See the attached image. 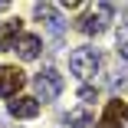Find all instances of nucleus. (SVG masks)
Returning a JSON list of instances; mask_svg holds the SVG:
<instances>
[{"label":"nucleus","mask_w":128,"mask_h":128,"mask_svg":"<svg viewBox=\"0 0 128 128\" xmlns=\"http://www.w3.org/2000/svg\"><path fill=\"white\" fill-rule=\"evenodd\" d=\"M112 13H115V4H98L92 13H82L79 20H76V30L86 33V36H98L102 30H105V23H108Z\"/></svg>","instance_id":"obj_2"},{"label":"nucleus","mask_w":128,"mask_h":128,"mask_svg":"<svg viewBox=\"0 0 128 128\" xmlns=\"http://www.w3.org/2000/svg\"><path fill=\"white\" fill-rule=\"evenodd\" d=\"M125 122H128V102L112 98L108 105H105V112H102V118H98L95 128H122Z\"/></svg>","instance_id":"obj_5"},{"label":"nucleus","mask_w":128,"mask_h":128,"mask_svg":"<svg viewBox=\"0 0 128 128\" xmlns=\"http://www.w3.org/2000/svg\"><path fill=\"white\" fill-rule=\"evenodd\" d=\"M33 86H36V102H53V98L62 95V86L66 82H62V76L56 69H43V72H36Z\"/></svg>","instance_id":"obj_3"},{"label":"nucleus","mask_w":128,"mask_h":128,"mask_svg":"<svg viewBox=\"0 0 128 128\" xmlns=\"http://www.w3.org/2000/svg\"><path fill=\"white\" fill-rule=\"evenodd\" d=\"M20 30H23V20L20 16H10L0 23V49H13L16 40H20Z\"/></svg>","instance_id":"obj_8"},{"label":"nucleus","mask_w":128,"mask_h":128,"mask_svg":"<svg viewBox=\"0 0 128 128\" xmlns=\"http://www.w3.org/2000/svg\"><path fill=\"white\" fill-rule=\"evenodd\" d=\"M26 76L16 66H0V98H16V92L23 89Z\"/></svg>","instance_id":"obj_4"},{"label":"nucleus","mask_w":128,"mask_h":128,"mask_svg":"<svg viewBox=\"0 0 128 128\" xmlns=\"http://www.w3.org/2000/svg\"><path fill=\"white\" fill-rule=\"evenodd\" d=\"M79 98L89 105V102H95V98H98V89H92V86H82V89H79Z\"/></svg>","instance_id":"obj_12"},{"label":"nucleus","mask_w":128,"mask_h":128,"mask_svg":"<svg viewBox=\"0 0 128 128\" xmlns=\"http://www.w3.org/2000/svg\"><path fill=\"white\" fill-rule=\"evenodd\" d=\"M125 30H128V13H125Z\"/></svg>","instance_id":"obj_13"},{"label":"nucleus","mask_w":128,"mask_h":128,"mask_svg":"<svg viewBox=\"0 0 128 128\" xmlns=\"http://www.w3.org/2000/svg\"><path fill=\"white\" fill-rule=\"evenodd\" d=\"M33 13H36V20L43 23V26L49 30V33H62V16L53 10V7H49V4H33Z\"/></svg>","instance_id":"obj_6"},{"label":"nucleus","mask_w":128,"mask_h":128,"mask_svg":"<svg viewBox=\"0 0 128 128\" xmlns=\"http://www.w3.org/2000/svg\"><path fill=\"white\" fill-rule=\"evenodd\" d=\"M98 62H102V56H98L95 46H79V49L69 53V69H72V76H79V79H92Z\"/></svg>","instance_id":"obj_1"},{"label":"nucleus","mask_w":128,"mask_h":128,"mask_svg":"<svg viewBox=\"0 0 128 128\" xmlns=\"http://www.w3.org/2000/svg\"><path fill=\"white\" fill-rule=\"evenodd\" d=\"M115 43H118V56H122V59H128V30H125V26L118 30Z\"/></svg>","instance_id":"obj_11"},{"label":"nucleus","mask_w":128,"mask_h":128,"mask_svg":"<svg viewBox=\"0 0 128 128\" xmlns=\"http://www.w3.org/2000/svg\"><path fill=\"white\" fill-rule=\"evenodd\" d=\"M40 49H43V40L33 36V33H26V36H20V40H16V56H20V59H26V62L40 56Z\"/></svg>","instance_id":"obj_9"},{"label":"nucleus","mask_w":128,"mask_h":128,"mask_svg":"<svg viewBox=\"0 0 128 128\" xmlns=\"http://www.w3.org/2000/svg\"><path fill=\"white\" fill-rule=\"evenodd\" d=\"M89 125H92V115L86 108H76V112H69L62 118V128H89Z\"/></svg>","instance_id":"obj_10"},{"label":"nucleus","mask_w":128,"mask_h":128,"mask_svg":"<svg viewBox=\"0 0 128 128\" xmlns=\"http://www.w3.org/2000/svg\"><path fill=\"white\" fill-rule=\"evenodd\" d=\"M10 115H13V118H36V115H40V102H36L33 95H16V98L10 102Z\"/></svg>","instance_id":"obj_7"}]
</instances>
